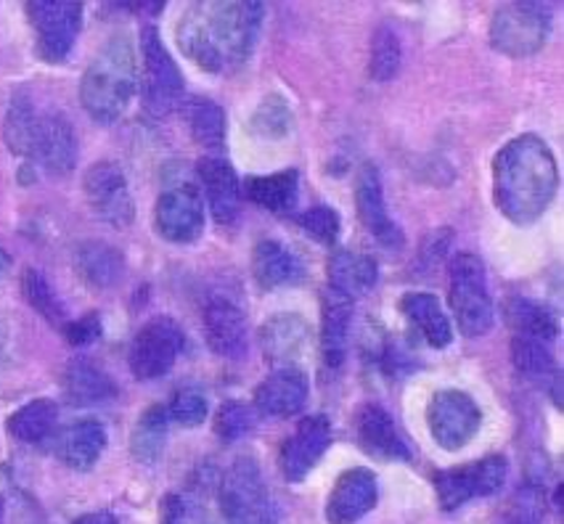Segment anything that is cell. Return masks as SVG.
<instances>
[{
  "label": "cell",
  "mask_w": 564,
  "mask_h": 524,
  "mask_svg": "<svg viewBox=\"0 0 564 524\" xmlns=\"http://www.w3.org/2000/svg\"><path fill=\"white\" fill-rule=\"evenodd\" d=\"M249 128H252V133L258 135V139H265V141L286 139V135L292 133L290 103H286L281 96H268L265 101L254 109Z\"/></svg>",
  "instance_id": "cell-38"
},
{
  "label": "cell",
  "mask_w": 564,
  "mask_h": 524,
  "mask_svg": "<svg viewBox=\"0 0 564 524\" xmlns=\"http://www.w3.org/2000/svg\"><path fill=\"white\" fill-rule=\"evenodd\" d=\"M400 310L403 316L422 331V337L435 347V350H445L454 342V324L445 316V310L437 303L435 294L427 292H411L400 299Z\"/></svg>",
  "instance_id": "cell-30"
},
{
  "label": "cell",
  "mask_w": 564,
  "mask_h": 524,
  "mask_svg": "<svg viewBox=\"0 0 564 524\" xmlns=\"http://www.w3.org/2000/svg\"><path fill=\"white\" fill-rule=\"evenodd\" d=\"M252 276L258 281L260 290L265 292L290 290V286L303 284L305 265L281 241L262 239L252 252Z\"/></svg>",
  "instance_id": "cell-23"
},
{
  "label": "cell",
  "mask_w": 564,
  "mask_h": 524,
  "mask_svg": "<svg viewBox=\"0 0 564 524\" xmlns=\"http://www.w3.org/2000/svg\"><path fill=\"white\" fill-rule=\"evenodd\" d=\"M379 284V265L369 254L337 249L329 258V290L347 299H358Z\"/></svg>",
  "instance_id": "cell-25"
},
{
  "label": "cell",
  "mask_w": 564,
  "mask_h": 524,
  "mask_svg": "<svg viewBox=\"0 0 564 524\" xmlns=\"http://www.w3.org/2000/svg\"><path fill=\"white\" fill-rule=\"evenodd\" d=\"M356 207L364 228L379 241V244L390 249V252H398V249L403 247V231H400L398 222L390 218V209H387L384 201L382 175H379L377 165L360 167L356 181Z\"/></svg>",
  "instance_id": "cell-16"
},
{
  "label": "cell",
  "mask_w": 564,
  "mask_h": 524,
  "mask_svg": "<svg viewBox=\"0 0 564 524\" xmlns=\"http://www.w3.org/2000/svg\"><path fill=\"white\" fill-rule=\"evenodd\" d=\"M3 516H6V503L3 498H0V524H3Z\"/></svg>",
  "instance_id": "cell-48"
},
{
  "label": "cell",
  "mask_w": 564,
  "mask_h": 524,
  "mask_svg": "<svg viewBox=\"0 0 564 524\" xmlns=\"http://www.w3.org/2000/svg\"><path fill=\"white\" fill-rule=\"evenodd\" d=\"M356 437L360 450L377 461H411V448L403 440L392 416L379 403H364L356 414Z\"/></svg>",
  "instance_id": "cell-21"
},
{
  "label": "cell",
  "mask_w": 564,
  "mask_h": 524,
  "mask_svg": "<svg viewBox=\"0 0 564 524\" xmlns=\"http://www.w3.org/2000/svg\"><path fill=\"white\" fill-rule=\"evenodd\" d=\"M64 337H67V342L72 347H88L101 339L104 334V324H101V316L98 313H85L83 318H69V324L62 329Z\"/></svg>",
  "instance_id": "cell-44"
},
{
  "label": "cell",
  "mask_w": 564,
  "mask_h": 524,
  "mask_svg": "<svg viewBox=\"0 0 564 524\" xmlns=\"http://www.w3.org/2000/svg\"><path fill=\"white\" fill-rule=\"evenodd\" d=\"M9 268H11V258L3 252V249H0V279H3L6 273H9Z\"/></svg>",
  "instance_id": "cell-47"
},
{
  "label": "cell",
  "mask_w": 564,
  "mask_h": 524,
  "mask_svg": "<svg viewBox=\"0 0 564 524\" xmlns=\"http://www.w3.org/2000/svg\"><path fill=\"white\" fill-rule=\"evenodd\" d=\"M107 448V429L96 418H80V422L69 424L58 437L56 454L75 471H90L104 456Z\"/></svg>",
  "instance_id": "cell-26"
},
{
  "label": "cell",
  "mask_w": 564,
  "mask_h": 524,
  "mask_svg": "<svg viewBox=\"0 0 564 524\" xmlns=\"http://www.w3.org/2000/svg\"><path fill=\"white\" fill-rule=\"evenodd\" d=\"M324 326H321V352H324L326 369L339 371L347 358V337H350L352 324V299L343 297L337 292L324 294Z\"/></svg>",
  "instance_id": "cell-27"
},
{
  "label": "cell",
  "mask_w": 564,
  "mask_h": 524,
  "mask_svg": "<svg viewBox=\"0 0 564 524\" xmlns=\"http://www.w3.org/2000/svg\"><path fill=\"white\" fill-rule=\"evenodd\" d=\"M507 524H541V490H528L514 498Z\"/></svg>",
  "instance_id": "cell-45"
},
{
  "label": "cell",
  "mask_w": 564,
  "mask_h": 524,
  "mask_svg": "<svg viewBox=\"0 0 564 524\" xmlns=\"http://www.w3.org/2000/svg\"><path fill=\"white\" fill-rule=\"evenodd\" d=\"M311 342V324L297 313H275L260 329L262 356L275 369H297V360L305 356Z\"/></svg>",
  "instance_id": "cell-19"
},
{
  "label": "cell",
  "mask_w": 564,
  "mask_h": 524,
  "mask_svg": "<svg viewBox=\"0 0 564 524\" xmlns=\"http://www.w3.org/2000/svg\"><path fill=\"white\" fill-rule=\"evenodd\" d=\"M218 503L226 524H279V506L252 456L234 458L220 477Z\"/></svg>",
  "instance_id": "cell-5"
},
{
  "label": "cell",
  "mask_w": 564,
  "mask_h": 524,
  "mask_svg": "<svg viewBox=\"0 0 564 524\" xmlns=\"http://www.w3.org/2000/svg\"><path fill=\"white\" fill-rule=\"evenodd\" d=\"M183 109H186V122L194 141L213 152V156H220L228 141V120L220 103L209 101V98H192Z\"/></svg>",
  "instance_id": "cell-31"
},
{
  "label": "cell",
  "mask_w": 564,
  "mask_h": 524,
  "mask_svg": "<svg viewBox=\"0 0 564 524\" xmlns=\"http://www.w3.org/2000/svg\"><path fill=\"white\" fill-rule=\"evenodd\" d=\"M154 228L170 244H192L205 231V201L192 183H175L154 205Z\"/></svg>",
  "instance_id": "cell-13"
},
{
  "label": "cell",
  "mask_w": 564,
  "mask_h": 524,
  "mask_svg": "<svg viewBox=\"0 0 564 524\" xmlns=\"http://www.w3.org/2000/svg\"><path fill=\"white\" fill-rule=\"evenodd\" d=\"M138 88V58L128 35L109 37L80 80V103L96 122L111 124L124 114Z\"/></svg>",
  "instance_id": "cell-3"
},
{
  "label": "cell",
  "mask_w": 564,
  "mask_h": 524,
  "mask_svg": "<svg viewBox=\"0 0 564 524\" xmlns=\"http://www.w3.org/2000/svg\"><path fill=\"white\" fill-rule=\"evenodd\" d=\"M205 339L215 356L226 360H241L249 350L247 310L236 303L234 294L213 292L202 307Z\"/></svg>",
  "instance_id": "cell-14"
},
{
  "label": "cell",
  "mask_w": 564,
  "mask_h": 524,
  "mask_svg": "<svg viewBox=\"0 0 564 524\" xmlns=\"http://www.w3.org/2000/svg\"><path fill=\"white\" fill-rule=\"evenodd\" d=\"M551 32V11L543 3L501 6L490 22V45L511 58L533 56L543 48Z\"/></svg>",
  "instance_id": "cell-7"
},
{
  "label": "cell",
  "mask_w": 564,
  "mask_h": 524,
  "mask_svg": "<svg viewBox=\"0 0 564 524\" xmlns=\"http://www.w3.org/2000/svg\"><path fill=\"white\" fill-rule=\"evenodd\" d=\"M254 424H258L254 405L241 401H226L220 405L218 416H215V435L223 443H239L254 429Z\"/></svg>",
  "instance_id": "cell-40"
},
{
  "label": "cell",
  "mask_w": 564,
  "mask_h": 524,
  "mask_svg": "<svg viewBox=\"0 0 564 524\" xmlns=\"http://www.w3.org/2000/svg\"><path fill=\"white\" fill-rule=\"evenodd\" d=\"M183 347H186V334H183V329L173 318L160 316L147 320L133 337V345H130V371L141 382L162 379L165 373L173 371Z\"/></svg>",
  "instance_id": "cell-9"
},
{
  "label": "cell",
  "mask_w": 564,
  "mask_h": 524,
  "mask_svg": "<svg viewBox=\"0 0 564 524\" xmlns=\"http://www.w3.org/2000/svg\"><path fill=\"white\" fill-rule=\"evenodd\" d=\"M62 386L64 397L75 408L104 405L117 397V382L90 358H72L64 369Z\"/></svg>",
  "instance_id": "cell-24"
},
{
  "label": "cell",
  "mask_w": 564,
  "mask_h": 524,
  "mask_svg": "<svg viewBox=\"0 0 564 524\" xmlns=\"http://www.w3.org/2000/svg\"><path fill=\"white\" fill-rule=\"evenodd\" d=\"M560 192V167L549 143L524 133L503 143L494 160V201L514 226H533Z\"/></svg>",
  "instance_id": "cell-2"
},
{
  "label": "cell",
  "mask_w": 564,
  "mask_h": 524,
  "mask_svg": "<svg viewBox=\"0 0 564 524\" xmlns=\"http://www.w3.org/2000/svg\"><path fill=\"white\" fill-rule=\"evenodd\" d=\"M56 424L58 405L54 401H48V397H37V401H30L28 405L14 411V414L9 416V424H6V427H9V432L19 443L37 445L56 429Z\"/></svg>",
  "instance_id": "cell-33"
},
{
  "label": "cell",
  "mask_w": 564,
  "mask_h": 524,
  "mask_svg": "<svg viewBox=\"0 0 564 524\" xmlns=\"http://www.w3.org/2000/svg\"><path fill=\"white\" fill-rule=\"evenodd\" d=\"M379 501L377 474L364 467L347 469L334 482L329 501H326V522L329 524H356L373 511Z\"/></svg>",
  "instance_id": "cell-17"
},
{
  "label": "cell",
  "mask_w": 564,
  "mask_h": 524,
  "mask_svg": "<svg viewBox=\"0 0 564 524\" xmlns=\"http://www.w3.org/2000/svg\"><path fill=\"white\" fill-rule=\"evenodd\" d=\"M300 194V173L294 167L279 170L273 175H252L241 183V196H247L252 205L273 215H286L292 212L297 205Z\"/></svg>",
  "instance_id": "cell-28"
},
{
  "label": "cell",
  "mask_w": 564,
  "mask_h": 524,
  "mask_svg": "<svg viewBox=\"0 0 564 524\" xmlns=\"http://www.w3.org/2000/svg\"><path fill=\"white\" fill-rule=\"evenodd\" d=\"M448 303L451 310H454L458 331L467 339L485 337V334L494 329V299H490L488 292L485 265L477 254L458 252L451 258Z\"/></svg>",
  "instance_id": "cell-4"
},
{
  "label": "cell",
  "mask_w": 564,
  "mask_h": 524,
  "mask_svg": "<svg viewBox=\"0 0 564 524\" xmlns=\"http://www.w3.org/2000/svg\"><path fill=\"white\" fill-rule=\"evenodd\" d=\"M509 463L503 456H485L480 461L464 463V467L435 471L432 482H435L437 503L443 511H458L464 503L475 501V498H488L498 493L507 482Z\"/></svg>",
  "instance_id": "cell-8"
},
{
  "label": "cell",
  "mask_w": 564,
  "mask_h": 524,
  "mask_svg": "<svg viewBox=\"0 0 564 524\" xmlns=\"http://www.w3.org/2000/svg\"><path fill=\"white\" fill-rule=\"evenodd\" d=\"M511 358H514V365L520 369L524 376L530 379H556L562 371H556L554 356H551V345L541 342V339L530 337H514L511 342Z\"/></svg>",
  "instance_id": "cell-37"
},
{
  "label": "cell",
  "mask_w": 564,
  "mask_h": 524,
  "mask_svg": "<svg viewBox=\"0 0 564 524\" xmlns=\"http://www.w3.org/2000/svg\"><path fill=\"white\" fill-rule=\"evenodd\" d=\"M265 6L258 0H205L192 3L183 11L178 30V45L199 69L209 75H226L241 69L254 54Z\"/></svg>",
  "instance_id": "cell-1"
},
{
  "label": "cell",
  "mask_w": 564,
  "mask_h": 524,
  "mask_svg": "<svg viewBox=\"0 0 564 524\" xmlns=\"http://www.w3.org/2000/svg\"><path fill=\"white\" fill-rule=\"evenodd\" d=\"M22 294L32 310L41 313V316L48 320L51 326H56L58 331L69 324L67 307L58 299V294L54 292V286L48 284V279H45L41 271H35V268H28V271L22 273Z\"/></svg>",
  "instance_id": "cell-36"
},
{
  "label": "cell",
  "mask_w": 564,
  "mask_h": 524,
  "mask_svg": "<svg viewBox=\"0 0 564 524\" xmlns=\"http://www.w3.org/2000/svg\"><path fill=\"white\" fill-rule=\"evenodd\" d=\"M303 231L311 236L316 244H324V247H332L334 241L339 239V231H343V222H339V215L334 207H311L305 209V212H300L297 218H294Z\"/></svg>",
  "instance_id": "cell-42"
},
{
  "label": "cell",
  "mask_w": 564,
  "mask_h": 524,
  "mask_svg": "<svg viewBox=\"0 0 564 524\" xmlns=\"http://www.w3.org/2000/svg\"><path fill=\"white\" fill-rule=\"evenodd\" d=\"M400 62H403V51H400V37L395 35V30L379 28L371 41V77L377 83H390L400 72Z\"/></svg>",
  "instance_id": "cell-39"
},
{
  "label": "cell",
  "mask_w": 564,
  "mask_h": 524,
  "mask_svg": "<svg viewBox=\"0 0 564 524\" xmlns=\"http://www.w3.org/2000/svg\"><path fill=\"white\" fill-rule=\"evenodd\" d=\"M311 386L300 369H275L254 390V411L273 418H290L305 408Z\"/></svg>",
  "instance_id": "cell-22"
},
{
  "label": "cell",
  "mask_w": 564,
  "mask_h": 524,
  "mask_svg": "<svg viewBox=\"0 0 564 524\" xmlns=\"http://www.w3.org/2000/svg\"><path fill=\"white\" fill-rule=\"evenodd\" d=\"M160 524H213L205 503L188 493H167L160 503Z\"/></svg>",
  "instance_id": "cell-43"
},
{
  "label": "cell",
  "mask_w": 564,
  "mask_h": 524,
  "mask_svg": "<svg viewBox=\"0 0 564 524\" xmlns=\"http://www.w3.org/2000/svg\"><path fill=\"white\" fill-rule=\"evenodd\" d=\"M37 120H41V114L35 111V103H32V98L28 94H17L11 98L3 122V139L6 146H9L17 156H28L30 160Z\"/></svg>",
  "instance_id": "cell-35"
},
{
  "label": "cell",
  "mask_w": 564,
  "mask_h": 524,
  "mask_svg": "<svg viewBox=\"0 0 564 524\" xmlns=\"http://www.w3.org/2000/svg\"><path fill=\"white\" fill-rule=\"evenodd\" d=\"M427 427L432 440L454 454L475 440L482 427V411L467 392L441 390L432 395L427 405Z\"/></svg>",
  "instance_id": "cell-11"
},
{
  "label": "cell",
  "mask_w": 564,
  "mask_h": 524,
  "mask_svg": "<svg viewBox=\"0 0 564 524\" xmlns=\"http://www.w3.org/2000/svg\"><path fill=\"white\" fill-rule=\"evenodd\" d=\"M165 411L170 422H175L183 429H194L199 427V424H205V418L209 414V403L199 390L186 386V390L175 392L173 401L165 405Z\"/></svg>",
  "instance_id": "cell-41"
},
{
  "label": "cell",
  "mask_w": 564,
  "mask_h": 524,
  "mask_svg": "<svg viewBox=\"0 0 564 524\" xmlns=\"http://www.w3.org/2000/svg\"><path fill=\"white\" fill-rule=\"evenodd\" d=\"M72 524H117V516L111 511H90V514H83L80 520Z\"/></svg>",
  "instance_id": "cell-46"
},
{
  "label": "cell",
  "mask_w": 564,
  "mask_h": 524,
  "mask_svg": "<svg viewBox=\"0 0 564 524\" xmlns=\"http://www.w3.org/2000/svg\"><path fill=\"white\" fill-rule=\"evenodd\" d=\"M28 19L35 30L37 56L58 64L69 56L83 30V3L72 0H35L28 3Z\"/></svg>",
  "instance_id": "cell-10"
},
{
  "label": "cell",
  "mask_w": 564,
  "mask_h": 524,
  "mask_svg": "<svg viewBox=\"0 0 564 524\" xmlns=\"http://www.w3.org/2000/svg\"><path fill=\"white\" fill-rule=\"evenodd\" d=\"M77 133L72 122L64 114H41L35 130V141H32L30 160H35L51 175H67L77 165Z\"/></svg>",
  "instance_id": "cell-20"
},
{
  "label": "cell",
  "mask_w": 564,
  "mask_h": 524,
  "mask_svg": "<svg viewBox=\"0 0 564 524\" xmlns=\"http://www.w3.org/2000/svg\"><path fill=\"white\" fill-rule=\"evenodd\" d=\"M141 56L143 109L152 117H167L170 111L181 107L183 94H186V80H183V72L178 69L154 24H147L141 32Z\"/></svg>",
  "instance_id": "cell-6"
},
{
  "label": "cell",
  "mask_w": 564,
  "mask_h": 524,
  "mask_svg": "<svg viewBox=\"0 0 564 524\" xmlns=\"http://www.w3.org/2000/svg\"><path fill=\"white\" fill-rule=\"evenodd\" d=\"M83 192L98 220L107 226L128 228L135 220V201L128 178L117 162H96L83 178Z\"/></svg>",
  "instance_id": "cell-12"
},
{
  "label": "cell",
  "mask_w": 564,
  "mask_h": 524,
  "mask_svg": "<svg viewBox=\"0 0 564 524\" xmlns=\"http://www.w3.org/2000/svg\"><path fill=\"white\" fill-rule=\"evenodd\" d=\"M167 429L170 418L165 405H149L135 422L133 435H130V454L135 461L147 463V467L160 461L167 445Z\"/></svg>",
  "instance_id": "cell-32"
},
{
  "label": "cell",
  "mask_w": 564,
  "mask_h": 524,
  "mask_svg": "<svg viewBox=\"0 0 564 524\" xmlns=\"http://www.w3.org/2000/svg\"><path fill=\"white\" fill-rule=\"evenodd\" d=\"M332 445V422L326 416H307L281 445L279 467L284 480L303 482Z\"/></svg>",
  "instance_id": "cell-15"
},
{
  "label": "cell",
  "mask_w": 564,
  "mask_h": 524,
  "mask_svg": "<svg viewBox=\"0 0 564 524\" xmlns=\"http://www.w3.org/2000/svg\"><path fill=\"white\" fill-rule=\"evenodd\" d=\"M507 318L514 326L517 337L541 339V342L551 345L556 339V334H560L554 313L528 297H511L507 303Z\"/></svg>",
  "instance_id": "cell-34"
},
{
  "label": "cell",
  "mask_w": 564,
  "mask_h": 524,
  "mask_svg": "<svg viewBox=\"0 0 564 524\" xmlns=\"http://www.w3.org/2000/svg\"><path fill=\"white\" fill-rule=\"evenodd\" d=\"M75 271L94 290H111L124 276V258L104 241H85L75 252Z\"/></svg>",
  "instance_id": "cell-29"
},
{
  "label": "cell",
  "mask_w": 564,
  "mask_h": 524,
  "mask_svg": "<svg viewBox=\"0 0 564 524\" xmlns=\"http://www.w3.org/2000/svg\"><path fill=\"white\" fill-rule=\"evenodd\" d=\"M196 178H199L202 194H205L209 212L218 226H234L241 212V183L231 162L223 156H202L196 162Z\"/></svg>",
  "instance_id": "cell-18"
}]
</instances>
